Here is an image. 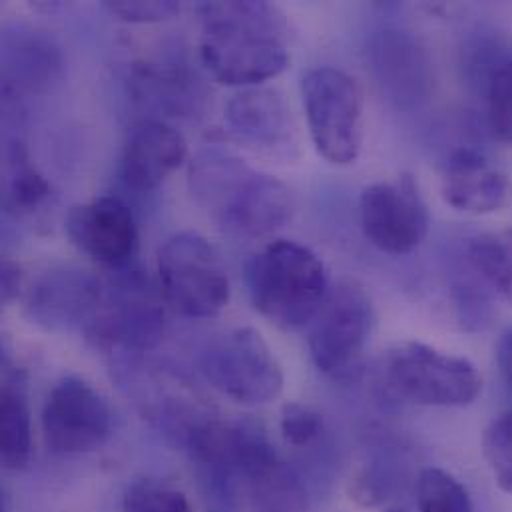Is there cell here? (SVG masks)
<instances>
[{"mask_svg": "<svg viewBox=\"0 0 512 512\" xmlns=\"http://www.w3.org/2000/svg\"><path fill=\"white\" fill-rule=\"evenodd\" d=\"M202 62L226 86L254 88L289 66V24L269 2H204Z\"/></svg>", "mask_w": 512, "mask_h": 512, "instance_id": "6da1fadb", "label": "cell"}, {"mask_svg": "<svg viewBox=\"0 0 512 512\" xmlns=\"http://www.w3.org/2000/svg\"><path fill=\"white\" fill-rule=\"evenodd\" d=\"M196 204L224 230L263 238L281 230L295 212L291 190L273 176L256 172L224 146L202 148L188 172Z\"/></svg>", "mask_w": 512, "mask_h": 512, "instance_id": "7a4b0ae2", "label": "cell"}, {"mask_svg": "<svg viewBox=\"0 0 512 512\" xmlns=\"http://www.w3.org/2000/svg\"><path fill=\"white\" fill-rule=\"evenodd\" d=\"M246 279L257 311L281 329L309 325L331 291L321 257L289 240L257 252Z\"/></svg>", "mask_w": 512, "mask_h": 512, "instance_id": "3957f363", "label": "cell"}, {"mask_svg": "<svg viewBox=\"0 0 512 512\" xmlns=\"http://www.w3.org/2000/svg\"><path fill=\"white\" fill-rule=\"evenodd\" d=\"M383 371L397 395L425 407H467L483 389V379L469 359L419 341L391 347Z\"/></svg>", "mask_w": 512, "mask_h": 512, "instance_id": "277c9868", "label": "cell"}, {"mask_svg": "<svg viewBox=\"0 0 512 512\" xmlns=\"http://www.w3.org/2000/svg\"><path fill=\"white\" fill-rule=\"evenodd\" d=\"M309 134L321 158L353 164L363 146V94L355 78L333 66L309 70L301 80Z\"/></svg>", "mask_w": 512, "mask_h": 512, "instance_id": "5b68a950", "label": "cell"}, {"mask_svg": "<svg viewBox=\"0 0 512 512\" xmlns=\"http://www.w3.org/2000/svg\"><path fill=\"white\" fill-rule=\"evenodd\" d=\"M164 299L184 317L204 319L230 303V279L214 246L196 232L172 236L158 254Z\"/></svg>", "mask_w": 512, "mask_h": 512, "instance_id": "8992f818", "label": "cell"}, {"mask_svg": "<svg viewBox=\"0 0 512 512\" xmlns=\"http://www.w3.org/2000/svg\"><path fill=\"white\" fill-rule=\"evenodd\" d=\"M373 331L375 309L367 291L351 281L339 283L309 323V353L315 367L335 379L351 375Z\"/></svg>", "mask_w": 512, "mask_h": 512, "instance_id": "52a82bcc", "label": "cell"}, {"mask_svg": "<svg viewBox=\"0 0 512 512\" xmlns=\"http://www.w3.org/2000/svg\"><path fill=\"white\" fill-rule=\"evenodd\" d=\"M214 389L242 405H265L283 391V371L261 333L238 327L216 339L200 359Z\"/></svg>", "mask_w": 512, "mask_h": 512, "instance_id": "ba28073f", "label": "cell"}, {"mask_svg": "<svg viewBox=\"0 0 512 512\" xmlns=\"http://www.w3.org/2000/svg\"><path fill=\"white\" fill-rule=\"evenodd\" d=\"M92 339L122 353H144L164 335V309L156 301L148 277L128 267L104 287L102 305L86 331Z\"/></svg>", "mask_w": 512, "mask_h": 512, "instance_id": "9c48e42d", "label": "cell"}, {"mask_svg": "<svg viewBox=\"0 0 512 512\" xmlns=\"http://www.w3.org/2000/svg\"><path fill=\"white\" fill-rule=\"evenodd\" d=\"M40 421L48 449L66 457L98 451L114 431L104 395L76 375L62 377L50 389Z\"/></svg>", "mask_w": 512, "mask_h": 512, "instance_id": "30bf717a", "label": "cell"}, {"mask_svg": "<svg viewBox=\"0 0 512 512\" xmlns=\"http://www.w3.org/2000/svg\"><path fill=\"white\" fill-rule=\"evenodd\" d=\"M365 240L391 256L417 250L429 232V210L411 176L367 186L359 196Z\"/></svg>", "mask_w": 512, "mask_h": 512, "instance_id": "8fae6325", "label": "cell"}, {"mask_svg": "<svg viewBox=\"0 0 512 512\" xmlns=\"http://www.w3.org/2000/svg\"><path fill=\"white\" fill-rule=\"evenodd\" d=\"M226 126L238 144L259 156L279 162L299 156V132L291 106L275 88L254 86L236 94L226 108Z\"/></svg>", "mask_w": 512, "mask_h": 512, "instance_id": "7c38bea8", "label": "cell"}, {"mask_svg": "<svg viewBox=\"0 0 512 512\" xmlns=\"http://www.w3.org/2000/svg\"><path fill=\"white\" fill-rule=\"evenodd\" d=\"M102 297L104 285L94 273L76 265H58L32 283L26 295V313L50 331H88Z\"/></svg>", "mask_w": 512, "mask_h": 512, "instance_id": "4fadbf2b", "label": "cell"}, {"mask_svg": "<svg viewBox=\"0 0 512 512\" xmlns=\"http://www.w3.org/2000/svg\"><path fill=\"white\" fill-rule=\"evenodd\" d=\"M369 62L381 92L399 108L413 110L433 92V60L421 40L403 28H383L371 36Z\"/></svg>", "mask_w": 512, "mask_h": 512, "instance_id": "5bb4252c", "label": "cell"}, {"mask_svg": "<svg viewBox=\"0 0 512 512\" xmlns=\"http://www.w3.org/2000/svg\"><path fill=\"white\" fill-rule=\"evenodd\" d=\"M66 234L74 248L96 263L122 271L138 254V226L132 210L114 196H102L70 210Z\"/></svg>", "mask_w": 512, "mask_h": 512, "instance_id": "9a60e30c", "label": "cell"}, {"mask_svg": "<svg viewBox=\"0 0 512 512\" xmlns=\"http://www.w3.org/2000/svg\"><path fill=\"white\" fill-rule=\"evenodd\" d=\"M64 56L46 32L30 26H10L2 34V92L42 94L62 80Z\"/></svg>", "mask_w": 512, "mask_h": 512, "instance_id": "2e32d148", "label": "cell"}, {"mask_svg": "<svg viewBox=\"0 0 512 512\" xmlns=\"http://www.w3.org/2000/svg\"><path fill=\"white\" fill-rule=\"evenodd\" d=\"M443 198L457 212L487 216L507 206V174L481 150L457 148L443 170Z\"/></svg>", "mask_w": 512, "mask_h": 512, "instance_id": "e0dca14e", "label": "cell"}, {"mask_svg": "<svg viewBox=\"0 0 512 512\" xmlns=\"http://www.w3.org/2000/svg\"><path fill=\"white\" fill-rule=\"evenodd\" d=\"M186 156L184 136L162 120H150L130 134L120 160V178L134 192H152L184 164Z\"/></svg>", "mask_w": 512, "mask_h": 512, "instance_id": "ac0fdd59", "label": "cell"}, {"mask_svg": "<svg viewBox=\"0 0 512 512\" xmlns=\"http://www.w3.org/2000/svg\"><path fill=\"white\" fill-rule=\"evenodd\" d=\"M134 100L172 118H188L202 110L206 88L182 62H136L130 74Z\"/></svg>", "mask_w": 512, "mask_h": 512, "instance_id": "d6986e66", "label": "cell"}, {"mask_svg": "<svg viewBox=\"0 0 512 512\" xmlns=\"http://www.w3.org/2000/svg\"><path fill=\"white\" fill-rule=\"evenodd\" d=\"M0 457L8 471H24L32 459V421L26 377L22 371L8 367L0 395Z\"/></svg>", "mask_w": 512, "mask_h": 512, "instance_id": "ffe728a7", "label": "cell"}, {"mask_svg": "<svg viewBox=\"0 0 512 512\" xmlns=\"http://www.w3.org/2000/svg\"><path fill=\"white\" fill-rule=\"evenodd\" d=\"M449 291L461 325L469 331H483L493 321V291L459 256L449 273Z\"/></svg>", "mask_w": 512, "mask_h": 512, "instance_id": "44dd1931", "label": "cell"}, {"mask_svg": "<svg viewBox=\"0 0 512 512\" xmlns=\"http://www.w3.org/2000/svg\"><path fill=\"white\" fill-rule=\"evenodd\" d=\"M50 196V184L30 164L22 146L6 150L4 208L12 214H30Z\"/></svg>", "mask_w": 512, "mask_h": 512, "instance_id": "7402d4cb", "label": "cell"}, {"mask_svg": "<svg viewBox=\"0 0 512 512\" xmlns=\"http://www.w3.org/2000/svg\"><path fill=\"white\" fill-rule=\"evenodd\" d=\"M256 512H307V491L301 477L283 459L250 485Z\"/></svg>", "mask_w": 512, "mask_h": 512, "instance_id": "603a6c76", "label": "cell"}, {"mask_svg": "<svg viewBox=\"0 0 512 512\" xmlns=\"http://www.w3.org/2000/svg\"><path fill=\"white\" fill-rule=\"evenodd\" d=\"M415 493L419 512H477L463 483L437 467L421 471Z\"/></svg>", "mask_w": 512, "mask_h": 512, "instance_id": "cb8c5ba5", "label": "cell"}, {"mask_svg": "<svg viewBox=\"0 0 512 512\" xmlns=\"http://www.w3.org/2000/svg\"><path fill=\"white\" fill-rule=\"evenodd\" d=\"M487 122L497 140L512 144V58L491 64L485 82Z\"/></svg>", "mask_w": 512, "mask_h": 512, "instance_id": "d4e9b609", "label": "cell"}, {"mask_svg": "<svg viewBox=\"0 0 512 512\" xmlns=\"http://www.w3.org/2000/svg\"><path fill=\"white\" fill-rule=\"evenodd\" d=\"M483 457L497 487L512 495V409L495 417L485 429Z\"/></svg>", "mask_w": 512, "mask_h": 512, "instance_id": "484cf974", "label": "cell"}, {"mask_svg": "<svg viewBox=\"0 0 512 512\" xmlns=\"http://www.w3.org/2000/svg\"><path fill=\"white\" fill-rule=\"evenodd\" d=\"M124 509L126 512H194L182 491L152 479L138 481L128 489Z\"/></svg>", "mask_w": 512, "mask_h": 512, "instance_id": "4316f807", "label": "cell"}, {"mask_svg": "<svg viewBox=\"0 0 512 512\" xmlns=\"http://www.w3.org/2000/svg\"><path fill=\"white\" fill-rule=\"evenodd\" d=\"M279 431L287 445L295 449H309L323 439V417L301 403H287L281 409Z\"/></svg>", "mask_w": 512, "mask_h": 512, "instance_id": "83f0119b", "label": "cell"}, {"mask_svg": "<svg viewBox=\"0 0 512 512\" xmlns=\"http://www.w3.org/2000/svg\"><path fill=\"white\" fill-rule=\"evenodd\" d=\"M104 8L124 22L156 24L174 18L180 12V2L174 0H118L104 2Z\"/></svg>", "mask_w": 512, "mask_h": 512, "instance_id": "f1b7e54d", "label": "cell"}, {"mask_svg": "<svg viewBox=\"0 0 512 512\" xmlns=\"http://www.w3.org/2000/svg\"><path fill=\"white\" fill-rule=\"evenodd\" d=\"M497 367L512 405V327L505 329L497 341Z\"/></svg>", "mask_w": 512, "mask_h": 512, "instance_id": "f546056e", "label": "cell"}, {"mask_svg": "<svg viewBox=\"0 0 512 512\" xmlns=\"http://www.w3.org/2000/svg\"><path fill=\"white\" fill-rule=\"evenodd\" d=\"M20 283H22L20 267L10 259H4L2 261V301L4 303H10L20 293Z\"/></svg>", "mask_w": 512, "mask_h": 512, "instance_id": "4dcf8cb0", "label": "cell"}, {"mask_svg": "<svg viewBox=\"0 0 512 512\" xmlns=\"http://www.w3.org/2000/svg\"><path fill=\"white\" fill-rule=\"evenodd\" d=\"M385 512H407V511H403V509H387V511Z\"/></svg>", "mask_w": 512, "mask_h": 512, "instance_id": "1f68e13d", "label": "cell"}]
</instances>
